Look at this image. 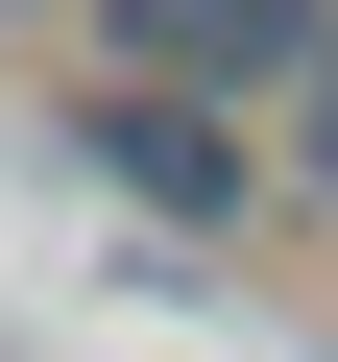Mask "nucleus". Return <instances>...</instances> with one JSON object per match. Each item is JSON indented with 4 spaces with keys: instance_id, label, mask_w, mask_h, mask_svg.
I'll return each mask as SVG.
<instances>
[{
    "instance_id": "f257e3e1",
    "label": "nucleus",
    "mask_w": 338,
    "mask_h": 362,
    "mask_svg": "<svg viewBox=\"0 0 338 362\" xmlns=\"http://www.w3.org/2000/svg\"><path fill=\"white\" fill-rule=\"evenodd\" d=\"M49 121H73V169H97V194H121L145 242H194V266L290 242V145H266V121H218V97H169V73H73Z\"/></svg>"
},
{
    "instance_id": "f03ea898",
    "label": "nucleus",
    "mask_w": 338,
    "mask_h": 362,
    "mask_svg": "<svg viewBox=\"0 0 338 362\" xmlns=\"http://www.w3.org/2000/svg\"><path fill=\"white\" fill-rule=\"evenodd\" d=\"M145 73H169V97H218V121H290V97L338 73V0H194Z\"/></svg>"
},
{
    "instance_id": "20e7f679",
    "label": "nucleus",
    "mask_w": 338,
    "mask_h": 362,
    "mask_svg": "<svg viewBox=\"0 0 338 362\" xmlns=\"http://www.w3.org/2000/svg\"><path fill=\"white\" fill-rule=\"evenodd\" d=\"M266 145H290V218H338V73H314V97H290Z\"/></svg>"
},
{
    "instance_id": "7ed1b4c3",
    "label": "nucleus",
    "mask_w": 338,
    "mask_h": 362,
    "mask_svg": "<svg viewBox=\"0 0 338 362\" xmlns=\"http://www.w3.org/2000/svg\"><path fill=\"white\" fill-rule=\"evenodd\" d=\"M0 25H25V49H73V73H145L194 0H0Z\"/></svg>"
}]
</instances>
